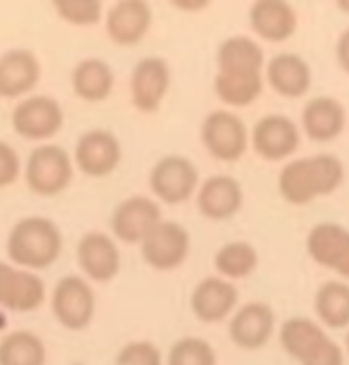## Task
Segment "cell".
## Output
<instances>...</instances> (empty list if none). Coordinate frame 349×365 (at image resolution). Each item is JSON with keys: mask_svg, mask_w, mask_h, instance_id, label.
Wrapping results in <instances>:
<instances>
[{"mask_svg": "<svg viewBox=\"0 0 349 365\" xmlns=\"http://www.w3.org/2000/svg\"><path fill=\"white\" fill-rule=\"evenodd\" d=\"M338 7L340 11L349 12V0H340V2H338Z\"/></svg>", "mask_w": 349, "mask_h": 365, "instance_id": "cell-37", "label": "cell"}, {"mask_svg": "<svg viewBox=\"0 0 349 365\" xmlns=\"http://www.w3.org/2000/svg\"><path fill=\"white\" fill-rule=\"evenodd\" d=\"M97 298L93 289L80 276H66L52 293V312L61 326L81 331L93 321Z\"/></svg>", "mask_w": 349, "mask_h": 365, "instance_id": "cell-4", "label": "cell"}, {"mask_svg": "<svg viewBox=\"0 0 349 365\" xmlns=\"http://www.w3.org/2000/svg\"><path fill=\"white\" fill-rule=\"evenodd\" d=\"M73 88L83 101H105L114 88V73L105 61L85 59L74 69Z\"/></svg>", "mask_w": 349, "mask_h": 365, "instance_id": "cell-25", "label": "cell"}, {"mask_svg": "<svg viewBox=\"0 0 349 365\" xmlns=\"http://www.w3.org/2000/svg\"><path fill=\"white\" fill-rule=\"evenodd\" d=\"M243 205V190L234 178L226 174L212 176L198 193L199 212L212 221H224L234 215Z\"/></svg>", "mask_w": 349, "mask_h": 365, "instance_id": "cell-20", "label": "cell"}, {"mask_svg": "<svg viewBox=\"0 0 349 365\" xmlns=\"http://www.w3.org/2000/svg\"><path fill=\"white\" fill-rule=\"evenodd\" d=\"M162 221L160 207L152 198L131 197L112 214V231L124 243H141Z\"/></svg>", "mask_w": 349, "mask_h": 365, "instance_id": "cell-10", "label": "cell"}, {"mask_svg": "<svg viewBox=\"0 0 349 365\" xmlns=\"http://www.w3.org/2000/svg\"><path fill=\"white\" fill-rule=\"evenodd\" d=\"M253 31L269 41H284L296 31L298 18L293 7L279 0H261L249 9Z\"/></svg>", "mask_w": 349, "mask_h": 365, "instance_id": "cell-22", "label": "cell"}, {"mask_svg": "<svg viewBox=\"0 0 349 365\" xmlns=\"http://www.w3.org/2000/svg\"><path fill=\"white\" fill-rule=\"evenodd\" d=\"M202 140L212 157L232 163L246 152L248 130L241 118L232 112L214 110L203 121Z\"/></svg>", "mask_w": 349, "mask_h": 365, "instance_id": "cell-5", "label": "cell"}, {"mask_svg": "<svg viewBox=\"0 0 349 365\" xmlns=\"http://www.w3.org/2000/svg\"><path fill=\"white\" fill-rule=\"evenodd\" d=\"M215 269L229 279H243L256 269L259 254L246 242H232L224 245L215 254Z\"/></svg>", "mask_w": 349, "mask_h": 365, "instance_id": "cell-30", "label": "cell"}, {"mask_svg": "<svg viewBox=\"0 0 349 365\" xmlns=\"http://www.w3.org/2000/svg\"><path fill=\"white\" fill-rule=\"evenodd\" d=\"M41 76L40 62L30 51L16 48L0 56V97L14 98L26 95Z\"/></svg>", "mask_w": 349, "mask_h": 365, "instance_id": "cell-18", "label": "cell"}, {"mask_svg": "<svg viewBox=\"0 0 349 365\" xmlns=\"http://www.w3.org/2000/svg\"><path fill=\"white\" fill-rule=\"evenodd\" d=\"M167 365H217V355L202 338H182L170 348Z\"/></svg>", "mask_w": 349, "mask_h": 365, "instance_id": "cell-31", "label": "cell"}, {"mask_svg": "<svg viewBox=\"0 0 349 365\" xmlns=\"http://www.w3.org/2000/svg\"><path fill=\"white\" fill-rule=\"evenodd\" d=\"M276 329V314L267 304L251 302L241 307L231 319V341L243 350H259L272 338Z\"/></svg>", "mask_w": 349, "mask_h": 365, "instance_id": "cell-13", "label": "cell"}, {"mask_svg": "<svg viewBox=\"0 0 349 365\" xmlns=\"http://www.w3.org/2000/svg\"><path fill=\"white\" fill-rule=\"evenodd\" d=\"M167 62L160 57H147L135 66L131 74V97L136 109L155 112L169 90Z\"/></svg>", "mask_w": 349, "mask_h": 365, "instance_id": "cell-14", "label": "cell"}, {"mask_svg": "<svg viewBox=\"0 0 349 365\" xmlns=\"http://www.w3.org/2000/svg\"><path fill=\"white\" fill-rule=\"evenodd\" d=\"M53 7L62 19L80 26L98 23L102 14V4L98 0H62L53 4Z\"/></svg>", "mask_w": 349, "mask_h": 365, "instance_id": "cell-32", "label": "cell"}, {"mask_svg": "<svg viewBox=\"0 0 349 365\" xmlns=\"http://www.w3.org/2000/svg\"><path fill=\"white\" fill-rule=\"evenodd\" d=\"M343 181V163L329 153H320L284 165L279 174V192L286 202L305 205L315 198L334 193Z\"/></svg>", "mask_w": 349, "mask_h": 365, "instance_id": "cell-1", "label": "cell"}, {"mask_svg": "<svg viewBox=\"0 0 349 365\" xmlns=\"http://www.w3.org/2000/svg\"><path fill=\"white\" fill-rule=\"evenodd\" d=\"M62 236L56 222L47 217H24L16 222L7 240V254L16 265L47 269L59 259Z\"/></svg>", "mask_w": 349, "mask_h": 365, "instance_id": "cell-2", "label": "cell"}, {"mask_svg": "<svg viewBox=\"0 0 349 365\" xmlns=\"http://www.w3.org/2000/svg\"><path fill=\"white\" fill-rule=\"evenodd\" d=\"M198 185V169L189 159L167 155L160 159L150 174V188L162 202L182 203L194 193Z\"/></svg>", "mask_w": 349, "mask_h": 365, "instance_id": "cell-7", "label": "cell"}, {"mask_svg": "<svg viewBox=\"0 0 349 365\" xmlns=\"http://www.w3.org/2000/svg\"><path fill=\"white\" fill-rule=\"evenodd\" d=\"M19 157L18 152L9 143L0 142V188L9 186L19 176Z\"/></svg>", "mask_w": 349, "mask_h": 365, "instance_id": "cell-34", "label": "cell"}, {"mask_svg": "<svg viewBox=\"0 0 349 365\" xmlns=\"http://www.w3.org/2000/svg\"><path fill=\"white\" fill-rule=\"evenodd\" d=\"M188 230L172 221H160L141 242V254L157 271H172L184 262L189 254Z\"/></svg>", "mask_w": 349, "mask_h": 365, "instance_id": "cell-6", "label": "cell"}, {"mask_svg": "<svg viewBox=\"0 0 349 365\" xmlns=\"http://www.w3.org/2000/svg\"><path fill=\"white\" fill-rule=\"evenodd\" d=\"M306 250L322 267L349 279V231L335 222H320L310 231Z\"/></svg>", "mask_w": 349, "mask_h": 365, "instance_id": "cell-9", "label": "cell"}, {"mask_svg": "<svg viewBox=\"0 0 349 365\" xmlns=\"http://www.w3.org/2000/svg\"><path fill=\"white\" fill-rule=\"evenodd\" d=\"M24 176L31 192L43 197L64 192L73 178L69 153L59 145H43L35 148L28 157Z\"/></svg>", "mask_w": 349, "mask_h": 365, "instance_id": "cell-3", "label": "cell"}, {"mask_svg": "<svg viewBox=\"0 0 349 365\" xmlns=\"http://www.w3.org/2000/svg\"><path fill=\"white\" fill-rule=\"evenodd\" d=\"M47 350L40 336L31 331H14L0 341V365H45Z\"/></svg>", "mask_w": 349, "mask_h": 365, "instance_id": "cell-27", "label": "cell"}, {"mask_svg": "<svg viewBox=\"0 0 349 365\" xmlns=\"http://www.w3.org/2000/svg\"><path fill=\"white\" fill-rule=\"evenodd\" d=\"M219 69H251L261 71L264 51L248 36H232L222 41L217 52Z\"/></svg>", "mask_w": 349, "mask_h": 365, "instance_id": "cell-29", "label": "cell"}, {"mask_svg": "<svg viewBox=\"0 0 349 365\" xmlns=\"http://www.w3.org/2000/svg\"><path fill=\"white\" fill-rule=\"evenodd\" d=\"M303 365H344L343 350H340L338 343L330 339L317 356H313V359Z\"/></svg>", "mask_w": 349, "mask_h": 365, "instance_id": "cell-35", "label": "cell"}, {"mask_svg": "<svg viewBox=\"0 0 349 365\" xmlns=\"http://www.w3.org/2000/svg\"><path fill=\"white\" fill-rule=\"evenodd\" d=\"M303 130L313 142H332L346 126V110L332 97H315L305 106L301 115Z\"/></svg>", "mask_w": 349, "mask_h": 365, "instance_id": "cell-21", "label": "cell"}, {"mask_svg": "<svg viewBox=\"0 0 349 365\" xmlns=\"http://www.w3.org/2000/svg\"><path fill=\"white\" fill-rule=\"evenodd\" d=\"M43 300L45 284L36 274L0 262V307L12 312H33Z\"/></svg>", "mask_w": 349, "mask_h": 365, "instance_id": "cell-11", "label": "cell"}, {"mask_svg": "<svg viewBox=\"0 0 349 365\" xmlns=\"http://www.w3.org/2000/svg\"><path fill=\"white\" fill-rule=\"evenodd\" d=\"M64 112L59 102L47 95L24 98L12 112V128L26 140H47L59 133Z\"/></svg>", "mask_w": 349, "mask_h": 365, "instance_id": "cell-8", "label": "cell"}, {"mask_svg": "<svg viewBox=\"0 0 349 365\" xmlns=\"http://www.w3.org/2000/svg\"><path fill=\"white\" fill-rule=\"evenodd\" d=\"M152 24V9L141 0L114 4L107 14V35L118 45H135L147 35Z\"/></svg>", "mask_w": 349, "mask_h": 365, "instance_id": "cell-19", "label": "cell"}, {"mask_svg": "<svg viewBox=\"0 0 349 365\" xmlns=\"http://www.w3.org/2000/svg\"><path fill=\"white\" fill-rule=\"evenodd\" d=\"M346 348H348V351H349V333L346 336Z\"/></svg>", "mask_w": 349, "mask_h": 365, "instance_id": "cell-38", "label": "cell"}, {"mask_svg": "<svg viewBox=\"0 0 349 365\" xmlns=\"http://www.w3.org/2000/svg\"><path fill=\"white\" fill-rule=\"evenodd\" d=\"M299 145V130L289 118L270 114L261 118L253 128V147L267 160H282Z\"/></svg>", "mask_w": 349, "mask_h": 365, "instance_id": "cell-15", "label": "cell"}, {"mask_svg": "<svg viewBox=\"0 0 349 365\" xmlns=\"http://www.w3.org/2000/svg\"><path fill=\"white\" fill-rule=\"evenodd\" d=\"M315 312L325 326L343 329L349 326V286L329 281L315 294Z\"/></svg>", "mask_w": 349, "mask_h": 365, "instance_id": "cell-28", "label": "cell"}, {"mask_svg": "<svg viewBox=\"0 0 349 365\" xmlns=\"http://www.w3.org/2000/svg\"><path fill=\"white\" fill-rule=\"evenodd\" d=\"M214 90L227 106L244 107L260 97L264 90L261 73L219 71L214 81Z\"/></svg>", "mask_w": 349, "mask_h": 365, "instance_id": "cell-26", "label": "cell"}, {"mask_svg": "<svg viewBox=\"0 0 349 365\" xmlns=\"http://www.w3.org/2000/svg\"><path fill=\"white\" fill-rule=\"evenodd\" d=\"M118 365H162V354L153 343H127L118 355Z\"/></svg>", "mask_w": 349, "mask_h": 365, "instance_id": "cell-33", "label": "cell"}, {"mask_svg": "<svg viewBox=\"0 0 349 365\" xmlns=\"http://www.w3.org/2000/svg\"><path fill=\"white\" fill-rule=\"evenodd\" d=\"M267 78L282 97L298 98L310 90L311 71L306 61L296 53H279L269 62Z\"/></svg>", "mask_w": 349, "mask_h": 365, "instance_id": "cell-24", "label": "cell"}, {"mask_svg": "<svg viewBox=\"0 0 349 365\" xmlns=\"http://www.w3.org/2000/svg\"><path fill=\"white\" fill-rule=\"evenodd\" d=\"M279 338L286 354L301 365L317 356L330 341L325 331L306 317H293L286 321L281 327Z\"/></svg>", "mask_w": 349, "mask_h": 365, "instance_id": "cell-23", "label": "cell"}, {"mask_svg": "<svg viewBox=\"0 0 349 365\" xmlns=\"http://www.w3.org/2000/svg\"><path fill=\"white\" fill-rule=\"evenodd\" d=\"M120 143L114 135L105 130H91L81 136L76 143L78 168L93 178L107 176L120 163Z\"/></svg>", "mask_w": 349, "mask_h": 365, "instance_id": "cell-12", "label": "cell"}, {"mask_svg": "<svg viewBox=\"0 0 349 365\" xmlns=\"http://www.w3.org/2000/svg\"><path fill=\"white\" fill-rule=\"evenodd\" d=\"M78 262L83 272L97 283L114 279L120 271V252L110 236L88 233L78 243Z\"/></svg>", "mask_w": 349, "mask_h": 365, "instance_id": "cell-16", "label": "cell"}, {"mask_svg": "<svg viewBox=\"0 0 349 365\" xmlns=\"http://www.w3.org/2000/svg\"><path fill=\"white\" fill-rule=\"evenodd\" d=\"M239 293L236 286L222 277H207L191 294V310L198 321L214 324L231 315L238 304Z\"/></svg>", "mask_w": 349, "mask_h": 365, "instance_id": "cell-17", "label": "cell"}, {"mask_svg": "<svg viewBox=\"0 0 349 365\" xmlns=\"http://www.w3.org/2000/svg\"><path fill=\"white\" fill-rule=\"evenodd\" d=\"M335 53H338V61L340 68L349 74V30H346L339 36L338 47H335Z\"/></svg>", "mask_w": 349, "mask_h": 365, "instance_id": "cell-36", "label": "cell"}]
</instances>
